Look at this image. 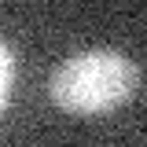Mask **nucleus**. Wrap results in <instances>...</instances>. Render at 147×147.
I'll list each match as a JSON object with an SVG mask.
<instances>
[{
	"mask_svg": "<svg viewBox=\"0 0 147 147\" xmlns=\"http://www.w3.org/2000/svg\"><path fill=\"white\" fill-rule=\"evenodd\" d=\"M140 92V66L121 48H88L59 63L48 81V96L74 118H96L125 107Z\"/></svg>",
	"mask_w": 147,
	"mask_h": 147,
	"instance_id": "f257e3e1",
	"label": "nucleus"
},
{
	"mask_svg": "<svg viewBox=\"0 0 147 147\" xmlns=\"http://www.w3.org/2000/svg\"><path fill=\"white\" fill-rule=\"evenodd\" d=\"M0 107H11V88H15V63H18V52H15V44L11 40H4L0 44Z\"/></svg>",
	"mask_w": 147,
	"mask_h": 147,
	"instance_id": "f03ea898",
	"label": "nucleus"
}]
</instances>
